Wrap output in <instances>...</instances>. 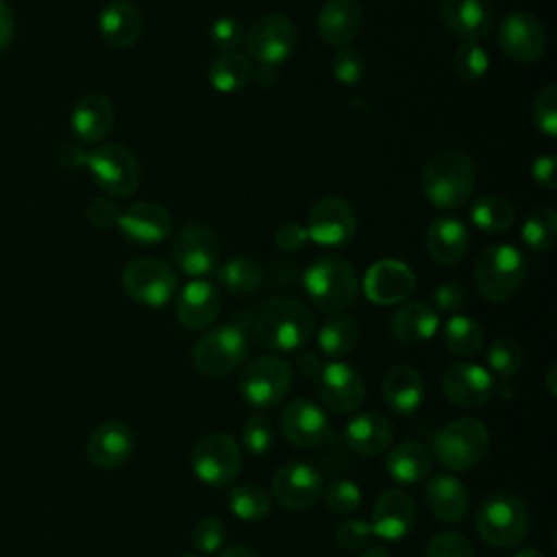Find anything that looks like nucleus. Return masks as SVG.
Returning a JSON list of instances; mask_svg holds the SVG:
<instances>
[{"label":"nucleus","instance_id":"nucleus-20","mask_svg":"<svg viewBox=\"0 0 557 557\" xmlns=\"http://www.w3.org/2000/svg\"><path fill=\"white\" fill-rule=\"evenodd\" d=\"M416 522V505L413 498L400 490L392 487L379 494L372 516H370V529L372 535L385 542H398L409 535Z\"/></svg>","mask_w":557,"mask_h":557},{"label":"nucleus","instance_id":"nucleus-43","mask_svg":"<svg viewBox=\"0 0 557 557\" xmlns=\"http://www.w3.org/2000/svg\"><path fill=\"white\" fill-rule=\"evenodd\" d=\"M453 70L466 83L479 81L490 70V54L479 41H463L455 50Z\"/></svg>","mask_w":557,"mask_h":557},{"label":"nucleus","instance_id":"nucleus-11","mask_svg":"<svg viewBox=\"0 0 557 557\" xmlns=\"http://www.w3.org/2000/svg\"><path fill=\"white\" fill-rule=\"evenodd\" d=\"M244 44L250 59L259 65L278 67L294 54L298 46V30L287 15L265 13L246 28Z\"/></svg>","mask_w":557,"mask_h":557},{"label":"nucleus","instance_id":"nucleus-34","mask_svg":"<svg viewBox=\"0 0 557 557\" xmlns=\"http://www.w3.org/2000/svg\"><path fill=\"white\" fill-rule=\"evenodd\" d=\"M433 466V455L431 448L424 446L422 442L416 440H407L396 444L385 459V468L387 474L403 485H411L422 481Z\"/></svg>","mask_w":557,"mask_h":557},{"label":"nucleus","instance_id":"nucleus-64","mask_svg":"<svg viewBox=\"0 0 557 557\" xmlns=\"http://www.w3.org/2000/svg\"><path fill=\"white\" fill-rule=\"evenodd\" d=\"M178 557H200V555H189V553H187V555H178Z\"/></svg>","mask_w":557,"mask_h":557},{"label":"nucleus","instance_id":"nucleus-5","mask_svg":"<svg viewBox=\"0 0 557 557\" xmlns=\"http://www.w3.org/2000/svg\"><path fill=\"white\" fill-rule=\"evenodd\" d=\"M490 450V431L476 418H455L446 422L433 437L435 459L442 468L453 472H466L483 461Z\"/></svg>","mask_w":557,"mask_h":557},{"label":"nucleus","instance_id":"nucleus-19","mask_svg":"<svg viewBox=\"0 0 557 557\" xmlns=\"http://www.w3.org/2000/svg\"><path fill=\"white\" fill-rule=\"evenodd\" d=\"M416 289V274L398 259H381L363 276L366 298L374 305L405 302Z\"/></svg>","mask_w":557,"mask_h":557},{"label":"nucleus","instance_id":"nucleus-17","mask_svg":"<svg viewBox=\"0 0 557 557\" xmlns=\"http://www.w3.org/2000/svg\"><path fill=\"white\" fill-rule=\"evenodd\" d=\"M318 394L326 409L335 413H352L366 398V383L352 366L331 361L324 363L318 374Z\"/></svg>","mask_w":557,"mask_h":557},{"label":"nucleus","instance_id":"nucleus-8","mask_svg":"<svg viewBox=\"0 0 557 557\" xmlns=\"http://www.w3.org/2000/svg\"><path fill=\"white\" fill-rule=\"evenodd\" d=\"M248 352L244 324L231 322L207 331L191 348V363L207 376H224L242 366Z\"/></svg>","mask_w":557,"mask_h":557},{"label":"nucleus","instance_id":"nucleus-1","mask_svg":"<svg viewBox=\"0 0 557 557\" xmlns=\"http://www.w3.org/2000/svg\"><path fill=\"white\" fill-rule=\"evenodd\" d=\"M476 163L459 148H442L422 165L420 185L426 200L437 209L463 207L476 187Z\"/></svg>","mask_w":557,"mask_h":557},{"label":"nucleus","instance_id":"nucleus-4","mask_svg":"<svg viewBox=\"0 0 557 557\" xmlns=\"http://www.w3.org/2000/svg\"><path fill=\"white\" fill-rule=\"evenodd\" d=\"M302 285L315 309L339 313L348 309L359 292V278L350 261L337 255L315 259L302 276Z\"/></svg>","mask_w":557,"mask_h":557},{"label":"nucleus","instance_id":"nucleus-36","mask_svg":"<svg viewBox=\"0 0 557 557\" xmlns=\"http://www.w3.org/2000/svg\"><path fill=\"white\" fill-rule=\"evenodd\" d=\"M470 220L476 228L485 233H500L507 231L516 220V207L505 196H481L470 207Z\"/></svg>","mask_w":557,"mask_h":557},{"label":"nucleus","instance_id":"nucleus-40","mask_svg":"<svg viewBox=\"0 0 557 557\" xmlns=\"http://www.w3.org/2000/svg\"><path fill=\"white\" fill-rule=\"evenodd\" d=\"M263 276V268L248 257H235L220 268V281L226 285L228 292L237 296L255 294L261 287Z\"/></svg>","mask_w":557,"mask_h":557},{"label":"nucleus","instance_id":"nucleus-52","mask_svg":"<svg viewBox=\"0 0 557 557\" xmlns=\"http://www.w3.org/2000/svg\"><path fill=\"white\" fill-rule=\"evenodd\" d=\"M309 242V235H307V228L298 222H287L283 226L276 228V235H274V244L278 246V250L287 252V255H294V252H300Z\"/></svg>","mask_w":557,"mask_h":557},{"label":"nucleus","instance_id":"nucleus-48","mask_svg":"<svg viewBox=\"0 0 557 557\" xmlns=\"http://www.w3.org/2000/svg\"><path fill=\"white\" fill-rule=\"evenodd\" d=\"M533 122L546 137H557V85L542 87L533 100Z\"/></svg>","mask_w":557,"mask_h":557},{"label":"nucleus","instance_id":"nucleus-21","mask_svg":"<svg viewBox=\"0 0 557 557\" xmlns=\"http://www.w3.org/2000/svg\"><path fill=\"white\" fill-rule=\"evenodd\" d=\"M135 433L122 420L98 424L85 444L87 459L100 470H115L126 463L135 450Z\"/></svg>","mask_w":557,"mask_h":557},{"label":"nucleus","instance_id":"nucleus-47","mask_svg":"<svg viewBox=\"0 0 557 557\" xmlns=\"http://www.w3.org/2000/svg\"><path fill=\"white\" fill-rule=\"evenodd\" d=\"M226 540V527L215 516L200 518L191 529V544L200 555H213Z\"/></svg>","mask_w":557,"mask_h":557},{"label":"nucleus","instance_id":"nucleus-25","mask_svg":"<svg viewBox=\"0 0 557 557\" xmlns=\"http://www.w3.org/2000/svg\"><path fill=\"white\" fill-rule=\"evenodd\" d=\"M220 307H222V296L211 283L191 281L178 294L174 302V313L185 329L200 331V329H207L211 322H215Z\"/></svg>","mask_w":557,"mask_h":557},{"label":"nucleus","instance_id":"nucleus-49","mask_svg":"<svg viewBox=\"0 0 557 557\" xmlns=\"http://www.w3.org/2000/svg\"><path fill=\"white\" fill-rule=\"evenodd\" d=\"M424 557H474L472 544L457 531H440L431 537Z\"/></svg>","mask_w":557,"mask_h":557},{"label":"nucleus","instance_id":"nucleus-56","mask_svg":"<svg viewBox=\"0 0 557 557\" xmlns=\"http://www.w3.org/2000/svg\"><path fill=\"white\" fill-rule=\"evenodd\" d=\"M270 276H272L274 285H281L287 289L298 281V268L289 261H274L270 265Z\"/></svg>","mask_w":557,"mask_h":557},{"label":"nucleus","instance_id":"nucleus-18","mask_svg":"<svg viewBox=\"0 0 557 557\" xmlns=\"http://www.w3.org/2000/svg\"><path fill=\"white\" fill-rule=\"evenodd\" d=\"M442 389L453 405L474 409L483 407L494 396V379L479 363L457 361L444 370Z\"/></svg>","mask_w":557,"mask_h":557},{"label":"nucleus","instance_id":"nucleus-44","mask_svg":"<svg viewBox=\"0 0 557 557\" xmlns=\"http://www.w3.org/2000/svg\"><path fill=\"white\" fill-rule=\"evenodd\" d=\"M242 446L252 457H263L274 446V429L265 416H250L242 426Z\"/></svg>","mask_w":557,"mask_h":557},{"label":"nucleus","instance_id":"nucleus-35","mask_svg":"<svg viewBox=\"0 0 557 557\" xmlns=\"http://www.w3.org/2000/svg\"><path fill=\"white\" fill-rule=\"evenodd\" d=\"M252 78V61L242 52H222L209 67L211 85L222 94L239 91Z\"/></svg>","mask_w":557,"mask_h":557},{"label":"nucleus","instance_id":"nucleus-41","mask_svg":"<svg viewBox=\"0 0 557 557\" xmlns=\"http://www.w3.org/2000/svg\"><path fill=\"white\" fill-rule=\"evenodd\" d=\"M522 239L535 252H546L557 242V213L550 207L533 209L522 222Z\"/></svg>","mask_w":557,"mask_h":557},{"label":"nucleus","instance_id":"nucleus-29","mask_svg":"<svg viewBox=\"0 0 557 557\" xmlns=\"http://www.w3.org/2000/svg\"><path fill=\"white\" fill-rule=\"evenodd\" d=\"M363 13L355 0H326L318 11V33L320 37L335 46H348L361 30Z\"/></svg>","mask_w":557,"mask_h":557},{"label":"nucleus","instance_id":"nucleus-42","mask_svg":"<svg viewBox=\"0 0 557 557\" xmlns=\"http://www.w3.org/2000/svg\"><path fill=\"white\" fill-rule=\"evenodd\" d=\"M522 348L511 337H494L485 352V361L490 368L487 372L496 374L498 379H511L522 368Z\"/></svg>","mask_w":557,"mask_h":557},{"label":"nucleus","instance_id":"nucleus-23","mask_svg":"<svg viewBox=\"0 0 557 557\" xmlns=\"http://www.w3.org/2000/svg\"><path fill=\"white\" fill-rule=\"evenodd\" d=\"M440 15L444 26L463 41H479L496 22V4L494 0H442Z\"/></svg>","mask_w":557,"mask_h":557},{"label":"nucleus","instance_id":"nucleus-45","mask_svg":"<svg viewBox=\"0 0 557 557\" xmlns=\"http://www.w3.org/2000/svg\"><path fill=\"white\" fill-rule=\"evenodd\" d=\"M322 496H324L329 511H333L337 516H350L361 505V490L355 481H348V479L333 481L331 485L324 487Z\"/></svg>","mask_w":557,"mask_h":557},{"label":"nucleus","instance_id":"nucleus-58","mask_svg":"<svg viewBox=\"0 0 557 557\" xmlns=\"http://www.w3.org/2000/svg\"><path fill=\"white\" fill-rule=\"evenodd\" d=\"M13 30H15L13 11H11V7L4 0H0V52L11 44Z\"/></svg>","mask_w":557,"mask_h":557},{"label":"nucleus","instance_id":"nucleus-32","mask_svg":"<svg viewBox=\"0 0 557 557\" xmlns=\"http://www.w3.org/2000/svg\"><path fill=\"white\" fill-rule=\"evenodd\" d=\"M424 498L431 513L442 522H459L470 509V494L453 474L433 476L424 487Z\"/></svg>","mask_w":557,"mask_h":557},{"label":"nucleus","instance_id":"nucleus-12","mask_svg":"<svg viewBox=\"0 0 557 557\" xmlns=\"http://www.w3.org/2000/svg\"><path fill=\"white\" fill-rule=\"evenodd\" d=\"M122 285L135 302L165 307L176 294V274L161 259L139 257L124 268Z\"/></svg>","mask_w":557,"mask_h":557},{"label":"nucleus","instance_id":"nucleus-59","mask_svg":"<svg viewBox=\"0 0 557 557\" xmlns=\"http://www.w3.org/2000/svg\"><path fill=\"white\" fill-rule=\"evenodd\" d=\"M257 83L261 87H272L278 83V70L272 67V65H261L259 72H257Z\"/></svg>","mask_w":557,"mask_h":557},{"label":"nucleus","instance_id":"nucleus-46","mask_svg":"<svg viewBox=\"0 0 557 557\" xmlns=\"http://www.w3.org/2000/svg\"><path fill=\"white\" fill-rule=\"evenodd\" d=\"M331 72L337 78V83L346 87H357L366 76V59L350 46L337 48L331 61Z\"/></svg>","mask_w":557,"mask_h":557},{"label":"nucleus","instance_id":"nucleus-9","mask_svg":"<svg viewBox=\"0 0 557 557\" xmlns=\"http://www.w3.org/2000/svg\"><path fill=\"white\" fill-rule=\"evenodd\" d=\"M292 381L294 370L287 359L263 355L252 359L239 374V394L250 407L270 409L287 396Z\"/></svg>","mask_w":557,"mask_h":557},{"label":"nucleus","instance_id":"nucleus-63","mask_svg":"<svg viewBox=\"0 0 557 557\" xmlns=\"http://www.w3.org/2000/svg\"><path fill=\"white\" fill-rule=\"evenodd\" d=\"M511 557H544V555H542V550H537V548H520V550L513 553Z\"/></svg>","mask_w":557,"mask_h":557},{"label":"nucleus","instance_id":"nucleus-30","mask_svg":"<svg viewBox=\"0 0 557 557\" xmlns=\"http://www.w3.org/2000/svg\"><path fill=\"white\" fill-rule=\"evenodd\" d=\"M72 131L85 144L104 139L115 122L113 104L102 94H85L72 109Z\"/></svg>","mask_w":557,"mask_h":557},{"label":"nucleus","instance_id":"nucleus-60","mask_svg":"<svg viewBox=\"0 0 557 557\" xmlns=\"http://www.w3.org/2000/svg\"><path fill=\"white\" fill-rule=\"evenodd\" d=\"M218 557H259V553L246 544H233L226 546Z\"/></svg>","mask_w":557,"mask_h":557},{"label":"nucleus","instance_id":"nucleus-39","mask_svg":"<svg viewBox=\"0 0 557 557\" xmlns=\"http://www.w3.org/2000/svg\"><path fill=\"white\" fill-rule=\"evenodd\" d=\"M226 505H228L231 513L237 516L239 520L259 522V520L268 518L272 500L265 490H261L259 485L246 483V485L231 487V492L226 496Z\"/></svg>","mask_w":557,"mask_h":557},{"label":"nucleus","instance_id":"nucleus-7","mask_svg":"<svg viewBox=\"0 0 557 557\" xmlns=\"http://www.w3.org/2000/svg\"><path fill=\"white\" fill-rule=\"evenodd\" d=\"M76 165H85L100 189L109 196H128L137 189L141 168L137 157L122 144H107L91 152H76Z\"/></svg>","mask_w":557,"mask_h":557},{"label":"nucleus","instance_id":"nucleus-22","mask_svg":"<svg viewBox=\"0 0 557 557\" xmlns=\"http://www.w3.org/2000/svg\"><path fill=\"white\" fill-rule=\"evenodd\" d=\"M281 431L289 444L298 448H313L329 437V420L318 403L296 398L287 403L281 413Z\"/></svg>","mask_w":557,"mask_h":557},{"label":"nucleus","instance_id":"nucleus-38","mask_svg":"<svg viewBox=\"0 0 557 557\" xmlns=\"http://www.w3.org/2000/svg\"><path fill=\"white\" fill-rule=\"evenodd\" d=\"M483 339V326L470 315H453L444 326V346L457 357H474Z\"/></svg>","mask_w":557,"mask_h":557},{"label":"nucleus","instance_id":"nucleus-53","mask_svg":"<svg viewBox=\"0 0 557 557\" xmlns=\"http://www.w3.org/2000/svg\"><path fill=\"white\" fill-rule=\"evenodd\" d=\"M433 300H435L437 309H442V311H459L468 302V292L461 283L446 281L435 287Z\"/></svg>","mask_w":557,"mask_h":557},{"label":"nucleus","instance_id":"nucleus-24","mask_svg":"<svg viewBox=\"0 0 557 557\" xmlns=\"http://www.w3.org/2000/svg\"><path fill=\"white\" fill-rule=\"evenodd\" d=\"M117 226L131 242L157 244L170 235L172 218L161 202L139 200L120 211Z\"/></svg>","mask_w":557,"mask_h":557},{"label":"nucleus","instance_id":"nucleus-15","mask_svg":"<svg viewBox=\"0 0 557 557\" xmlns=\"http://www.w3.org/2000/svg\"><path fill=\"white\" fill-rule=\"evenodd\" d=\"M272 498L287 511L309 509L324 492L322 474L305 461L283 463L272 476Z\"/></svg>","mask_w":557,"mask_h":557},{"label":"nucleus","instance_id":"nucleus-27","mask_svg":"<svg viewBox=\"0 0 557 557\" xmlns=\"http://www.w3.org/2000/svg\"><path fill=\"white\" fill-rule=\"evenodd\" d=\"M102 39L117 50H126L137 44L144 30V17L137 4L131 0H111L102 7L98 17Z\"/></svg>","mask_w":557,"mask_h":557},{"label":"nucleus","instance_id":"nucleus-13","mask_svg":"<svg viewBox=\"0 0 557 557\" xmlns=\"http://www.w3.org/2000/svg\"><path fill=\"white\" fill-rule=\"evenodd\" d=\"M544 24L529 11H511L498 26V46L516 63H533L546 52Z\"/></svg>","mask_w":557,"mask_h":557},{"label":"nucleus","instance_id":"nucleus-55","mask_svg":"<svg viewBox=\"0 0 557 557\" xmlns=\"http://www.w3.org/2000/svg\"><path fill=\"white\" fill-rule=\"evenodd\" d=\"M531 176L540 187L548 191L557 189V157L555 154L535 157L531 165Z\"/></svg>","mask_w":557,"mask_h":557},{"label":"nucleus","instance_id":"nucleus-51","mask_svg":"<svg viewBox=\"0 0 557 557\" xmlns=\"http://www.w3.org/2000/svg\"><path fill=\"white\" fill-rule=\"evenodd\" d=\"M370 537H372L370 522H363L359 518H346L335 529V540L346 550H361V548H366Z\"/></svg>","mask_w":557,"mask_h":557},{"label":"nucleus","instance_id":"nucleus-61","mask_svg":"<svg viewBox=\"0 0 557 557\" xmlns=\"http://www.w3.org/2000/svg\"><path fill=\"white\" fill-rule=\"evenodd\" d=\"M359 557H392V555H389V550H385L381 546H372V548H366Z\"/></svg>","mask_w":557,"mask_h":557},{"label":"nucleus","instance_id":"nucleus-50","mask_svg":"<svg viewBox=\"0 0 557 557\" xmlns=\"http://www.w3.org/2000/svg\"><path fill=\"white\" fill-rule=\"evenodd\" d=\"M244 26L237 17L224 15L218 17L211 28H209V39L211 44L222 50V52H235V48H239L244 44Z\"/></svg>","mask_w":557,"mask_h":557},{"label":"nucleus","instance_id":"nucleus-14","mask_svg":"<svg viewBox=\"0 0 557 557\" xmlns=\"http://www.w3.org/2000/svg\"><path fill=\"white\" fill-rule=\"evenodd\" d=\"M305 228L309 239L320 246H346L355 237L357 213L348 200L339 196H326L311 207Z\"/></svg>","mask_w":557,"mask_h":557},{"label":"nucleus","instance_id":"nucleus-37","mask_svg":"<svg viewBox=\"0 0 557 557\" xmlns=\"http://www.w3.org/2000/svg\"><path fill=\"white\" fill-rule=\"evenodd\" d=\"M359 339V324L348 315H331L318 331V346L326 357L348 355Z\"/></svg>","mask_w":557,"mask_h":557},{"label":"nucleus","instance_id":"nucleus-54","mask_svg":"<svg viewBox=\"0 0 557 557\" xmlns=\"http://www.w3.org/2000/svg\"><path fill=\"white\" fill-rule=\"evenodd\" d=\"M85 215L89 220V224L98 226V228H111L117 224V218H120V209L113 200H107V198H94L87 209H85Z\"/></svg>","mask_w":557,"mask_h":557},{"label":"nucleus","instance_id":"nucleus-31","mask_svg":"<svg viewBox=\"0 0 557 557\" xmlns=\"http://www.w3.org/2000/svg\"><path fill=\"white\" fill-rule=\"evenodd\" d=\"M344 437H346V444L355 453L376 457L389 448L394 429H392L389 420L383 418L381 413L366 411V413H355L346 422Z\"/></svg>","mask_w":557,"mask_h":557},{"label":"nucleus","instance_id":"nucleus-62","mask_svg":"<svg viewBox=\"0 0 557 557\" xmlns=\"http://www.w3.org/2000/svg\"><path fill=\"white\" fill-rule=\"evenodd\" d=\"M546 387L550 392V396H555V363H550L548 374H546Z\"/></svg>","mask_w":557,"mask_h":557},{"label":"nucleus","instance_id":"nucleus-33","mask_svg":"<svg viewBox=\"0 0 557 557\" xmlns=\"http://www.w3.org/2000/svg\"><path fill=\"white\" fill-rule=\"evenodd\" d=\"M470 235L463 222L450 215L435 218L426 228V250L437 263L450 265L466 257Z\"/></svg>","mask_w":557,"mask_h":557},{"label":"nucleus","instance_id":"nucleus-3","mask_svg":"<svg viewBox=\"0 0 557 557\" xmlns=\"http://www.w3.org/2000/svg\"><path fill=\"white\" fill-rule=\"evenodd\" d=\"M474 527L487 546L511 548L527 537L531 516L520 496L500 490L483 498L474 516Z\"/></svg>","mask_w":557,"mask_h":557},{"label":"nucleus","instance_id":"nucleus-28","mask_svg":"<svg viewBox=\"0 0 557 557\" xmlns=\"http://www.w3.org/2000/svg\"><path fill=\"white\" fill-rule=\"evenodd\" d=\"M381 394L385 405L398 416H411L420 409L424 400L422 374L407 363L389 368L381 383Z\"/></svg>","mask_w":557,"mask_h":557},{"label":"nucleus","instance_id":"nucleus-26","mask_svg":"<svg viewBox=\"0 0 557 557\" xmlns=\"http://www.w3.org/2000/svg\"><path fill=\"white\" fill-rule=\"evenodd\" d=\"M440 326V315L426 300L403 302L389 320V333L405 346H418L429 342Z\"/></svg>","mask_w":557,"mask_h":557},{"label":"nucleus","instance_id":"nucleus-6","mask_svg":"<svg viewBox=\"0 0 557 557\" xmlns=\"http://www.w3.org/2000/svg\"><path fill=\"white\" fill-rule=\"evenodd\" d=\"M527 274L524 257L509 244H492L474 263V285L490 302H503L520 287Z\"/></svg>","mask_w":557,"mask_h":557},{"label":"nucleus","instance_id":"nucleus-57","mask_svg":"<svg viewBox=\"0 0 557 557\" xmlns=\"http://www.w3.org/2000/svg\"><path fill=\"white\" fill-rule=\"evenodd\" d=\"M322 366H324V363L320 361V357H318L315 352H311V350H302V352H298V357H296V368H298V372H300L302 376H307V379H318Z\"/></svg>","mask_w":557,"mask_h":557},{"label":"nucleus","instance_id":"nucleus-16","mask_svg":"<svg viewBox=\"0 0 557 557\" xmlns=\"http://www.w3.org/2000/svg\"><path fill=\"white\" fill-rule=\"evenodd\" d=\"M172 259L189 276H205L218 268L220 244L211 228L202 224L183 226L172 242Z\"/></svg>","mask_w":557,"mask_h":557},{"label":"nucleus","instance_id":"nucleus-10","mask_svg":"<svg viewBox=\"0 0 557 557\" xmlns=\"http://www.w3.org/2000/svg\"><path fill=\"white\" fill-rule=\"evenodd\" d=\"M189 459L198 481L211 487L231 485L242 470V448L228 433L222 431L200 437L191 448Z\"/></svg>","mask_w":557,"mask_h":557},{"label":"nucleus","instance_id":"nucleus-2","mask_svg":"<svg viewBox=\"0 0 557 557\" xmlns=\"http://www.w3.org/2000/svg\"><path fill=\"white\" fill-rule=\"evenodd\" d=\"M250 329L263 348L289 352L311 339L315 322L313 313L300 300L276 296L265 300L252 318Z\"/></svg>","mask_w":557,"mask_h":557}]
</instances>
